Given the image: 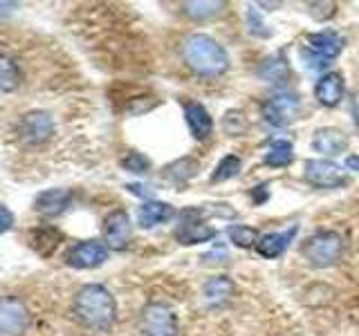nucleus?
<instances>
[{"label": "nucleus", "mask_w": 359, "mask_h": 336, "mask_svg": "<svg viewBox=\"0 0 359 336\" xmlns=\"http://www.w3.org/2000/svg\"><path fill=\"white\" fill-rule=\"evenodd\" d=\"M256 76L265 83L285 85L292 78V67H290L285 52H276V54L265 56V59L261 61V65L256 67Z\"/></svg>", "instance_id": "15"}, {"label": "nucleus", "mask_w": 359, "mask_h": 336, "mask_svg": "<svg viewBox=\"0 0 359 336\" xmlns=\"http://www.w3.org/2000/svg\"><path fill=\"white\" fill-rule=\"evenodd\" d=\"M184 121L189 126V132L194 134V139L205 141L211 137L213 119L209 115V110L202 104H198V101H187L184 104Z\"/></svg>", "instance_id": "18"}, {"label": "nucleus", "mask_w": 359, "mask_h": 336, "mask_svg": "<svg viewBox=\"0 0 359 336\" xmlns=\"http://www.w3.org/2000/svg\"><path fill=\"white\" fill-rule=\"evenodd\" d=\"M121 168H123V171H128V173H135V175H146L151 171V160L146 155L137 153V150H130L121 160Z\"/></svg>", "instance_id": "29"}, {"label": "nucleus", "mask_w": 359, "mask_h": 336, "mask_svg": "<svg viewBox=\"0 0 359 336\" xmlns=\"http://www.w3.org/2000/svg\"><path fill=\"white\" fill-rule=\"evenodd\" d=\"M344 238L337 231H317L301 244V255L314 269L334 267L344 255Z\"/></svg>", "instance_id": "3"}, {"label": "nucleus", "mask_w": 359, "mask_h": 336, "mask_svg": "<svg viewBox=\"0 0 359 336\" xmlns=\"http://www.w3.org/2000/svg\"><path fill=\"white\" fill-rule=\"evenodd\" d=\"M303 177L314 188H344L351 184V177L332 160H308Z\"/></svg>", "instance_id": "8"}, {"label": "nucleus", "mask_w": 359, "mask_h": 336, "mask_svg": "<svg viewBox=\"0 0 359 336\" xmlns=\"http://www.w3.org/2000/svg\"><path fill=\"white\" fill-rule=\"evenodd\" d=\"M233 294H236V283L224 274L209 278L205 283V287H202V296H205L207 305L211 309L227 307L231 302V298H233Z\"/></svg>", "instance_id": "17"}, {"label": "nucleus", "mask_w": 359, "mask_h": 336, "mask_svg": "<svg viewBox=\"0 0 359 336\" xmlns=\"http://www.w3.org/2000/svg\"><path fill=\"white\" fill-rule=\"evenodd\" d=\"M346 97V83L339 72H325L314 83V99L323 108H337Z\"/></svg>", "instance_id": "13"}, {"label": "nucleus", "mask_w": 359, "mask_h": 336, "mask_svg": "<svg viewBox=\"0 0 359 336\" xmlns=\"http://www.w3.org/2000/svg\"><path fill=\"white\" fill-rule=\"evenodd\" d=\"M108 251L106 242L101 240H81L70 249L65 262L74 269H97L108 260Z\"/></svg>", "instance_id": "9"}, {"label": "nucleus", "mask_w": 359, "mask_h": 336, "mask_svg": "<svg viewBox=\"0 0 359 336\" xmlns=\"http://www.w3.org/2000/svg\"><path fill=\"white\" fill-rule=\"evenodd\" d=\"M18 132H20V139L27 144H45L54 134V121L48 112L34 110L20 119Z\"/></svg>", "instance_id": "11"}, {"label": "nucleus", "mask_w": 359, "mask_h": 336, "mask_svg": "<svg viewBox=\"0 0 359 336\" xmlns=\"http://www.w3.org/2000/svg\"><path fill=\"white\" fill-rule=\"evenodd\" d=\"M299 233V224H292L285 231H276V233H265L258 238L256 242V253L267 258V260H274V258H280L285 251L290 242L297 238Z\"/></svg>", "instance_id": "16"}, {"label": "nucleus", "mask_w": 359, "mask_h": 336, "mask_svg": "<svg viewBox=\"0 0 359 336\" xmlns=\"http://www.w3.org/2000/svg\"><path fill=\"white\" fill-rule=\"evenodd\" d=\"M20 85V70L18 65L9 59V56L0 54V92H14V90Z\"/></svg>", "instance_id": "26"}, {"label": "nucleus", "mask_w": 359, "mask_h": 336, "mask_svg": "<svg viewBox=\"0 0 359 336\" xmlns=\"http://www.w3.org/2000/svg\"><path fill=\"white\" fill-rule=\"evenodd\" d=\"M243 168V160L238 155H224L222 160L216 164L211 173V184H220V182H229V179L238 177Z\"/></svg>", "instance_id": "25"}, {"label": "nucleus", "mask_w": 359, "mask_h": 336, "mask_svg": "<svg viewBox=\"0 0 359 336\" xmlns=\"http://www.w3.org/2000/svg\"><path fill=\"white\" fill-rule=\"evenodd\" d=\"M177 216L175 209L166 202H157V200H146L144 204L137 209V222L142 229H153L157 224L171 222Z\"/></svg>", "instance_id": "20"}, {"label": "nucleus", "mask_w": 359, "mask_h": 336, "mask_svg": "<svg viewBox=\"0 0 359 336\" xmlns=\"http://www.w3.org/2000/svg\"><path fill=\"white\" fill-rule=\"evenodd\" d=\"M308 11H310V16L314 20H328L334 16V11H337V5L334 3H308Z\"/></svg>", "instance_id": "31"}, {"label": "nucleus", "mask_w": 359, "mask_h": 336, "mask_svg": "<svg viewBox=\"0 0 359 336\" xmlns=\"http://www.w3.org/2000/svg\"><path fill=\"white\" fill-rule=\"evenodd\" d=\"M247 25H250V34H254L258 38L272 36V29H269V25H265V20L261 18L256 7H250V11H247Z\"/></svg>", "instance_id": "30"}, {"label": "nucleus", "mask_w": 359, "mask_h": 336, "mask_svg": "<svg viewBox=\"0 0 359 336\" xmlns=\"http://www.w3.org/2000/svg\"><path fill=\"white\" fill-rule=\"evenodd\" d=\"M267 197H269L267 182H265V184H258V186H254V190H252V200L256 202V204H263V202H267Z\"/></svg>", "instance_id": "35"}, {"label": "nucleus", "mask_w": 359, "mask_h": 336, "mask_svg": "<svg viewBox=\"0 0 359 336\" xmlns=\"http://www.w3.org/2000/svg\"><path fill=\"white\" fill-rule=\"evenodd\" d=\"M70 202H72V190L48 188V190H43V193H39L36 200H34V211H36L41 218H59L67 211Z\"/></svg>", "instance_id": "14"}, {"label": "nucleus", "mask_w": 359, "mask_h": 336, "mask_svg": "<svg viewBox=\"0 0 359 336\" xmlns=\"http://www.w3.org/2000/svg\"><path fill=\"white\" fill-rule=\"evenodd\" d=\"M130 216L123 209H115L104 220V242L112 251H123L130 244Z\"/></svg>", "instance_id": "10"}, {"label": "nucleus", "mask_w": 359, "mask_h": 336, "mask_svg": "<svg viewBox=\"0 0 359 336\" xmlns=\"http://www.w3.org/2000/svg\"><path fill=\"white\" fill-rule=\"evenodd\" d=\"M182 61L198 76H220L229 70V54L209 34H191L182 43Z\"/></svg>", "instance_id": "2"}, {"label": "nucleus", "mask_w": 359, "mask_h": 336, "mask_svg": "<svg viewBox=\"0 0 359 336\" xmlns=\"http://www.w3.org/2000/svg\"><path fill=\"white\" fill-rule=\"evenodd\" d=\"M200 260L205 262V265H222V262L229 260V253H227V249H224V246H216L213 251L202 255Z\"/></svg>", "instance_id": "33"}, {"label": "nucleus", "mask_w": 359, "mask_h": 336, "mask_svg": "<svg viewBox=\"0 0 359 336\" xmlns=\"http://www.w3.org/2000/svg\"><path fill=\"white\" fill-rule=\"evenodd\" d=\"M200 171V164L194 157H182V160H175L164 168V175L175 184H184L189 179H194Z\"/></svg>", "instance_id": "24"}, {"label": "nucleus", "mask_w": 359, "mask_h": 336, "mask_svg": "<svg viewBox=\"0 0 359 336\" xmlns=\"http://www.w3.org/2000/svg\"><path fill=\"white\" fill-rule=\"evenodd\" d=\"M29 240H32L34 251L41 253L43 258H48L56 251V246L61 244L63 235L59 229H54V227H39L29 233Z\"/></svg>", "instance_id": "22"}, {"label": "nucleus", "mask_w": 359, "mask_h": 336, "mask_svg": "<svg viewBox=\"0 0 359 336\" xmlns=\"http://www.w3.org/2000/svg\"><path fill=\"white\" fill-rule=\"evenodd\" d=\"M222 130L229 134V137H241L247 130H250V121L243 115L241 110H227L222 117Z\"/></svg>", "instance_id": "28"}, {"label": "nucleus", "mask_w": 359, "mask_h": 336, "mask_svg": "<svg viewBox=\"0 0 359 336\" xmlns=\"http://www.w3.org/2000/svg\"><path fill=\"white\" fill-rule=\"evenodd\" d=\"M142 336H180L175 312L164 302H149L140 312Z\"/></svg>", "instance_id": "5"}, {"label": "nucleus", "mask_w": 359, "mask_h": 336, "mask_svg": "<svg viewBox=\"0 0 359 336\" xmlns=\"http://www.w3.org/2000/svg\"><path fill=\"white\" fill-rule=\"evenodd\" d=\"M306 43H308V50L312 54H317L319 59L328 61V63L334 61L346 48V38L334 29H321V31L308 34Z\"/></svg>", "instance_id": "12"}, {"label": "nucleus", "mask_w": 359, "mask_h": 336, "mask_svg": "<svg viewBox=\"0 0 359 336\" xmlns=\"http://www.w3.org/2000/svg\"><path fill=\"white\" fill-rule=\"evenodd\" d=\"M205 206H187L180 211V224L175 227V240L184 246L209 242L218 235V229L207 224Z\"/></svg>", "instance_id": "4"}, {"label": "nucleus", "mask_w": 359, "mask_h": 336, "mask_svg": "<svg viewBox=\"0 0 359 336\" xmlns=\"http://www.w3.org/2000/svg\"><path fill=\"white\" fill-rule=\"evenodd\" d=\"M14 229V213L7 206H0V235Z\"/></svg>", "instance_id": "34"}, {"label": "nucleus", "mask_w": 359, "mask_h": 336, "mask_svg": "<svg viewBox=\"0 0 359 336\" xmlns=\"http://www.w3.org/2000/svg\"><path fill=\"white\" fill-rule=\"evenodd\" d=\"M29 323L32 314L25 300L14 294L0 296V336H22Z\"/></svg>", "instance_id": "6"}, {"label": "nucleus", "mask_w": 359, "mask_h": 336, "mask_svg": "<svg viewBox=\"0 0 359 336\" xmlns=\"http://www.w3.org/2000/svg\"><path fill=\"white\" fill-rule=\"evenodd\" d=\"M263 162L269 168H285L294 162V146L287 139H274L267 146V153L263 155Z\"/></svg>", "instance_id": "23"}, {"label": "nucleus", "mask_w": 359, "mask_h": 336, "mask_svg": "<svg viewBox=\"0 0 359 336\" xmlns=\"http://www.w3.org/2000/svg\"><path fill=\"white\" fill-rule=\"evenodd\" d=\"M346 168H348V171H355V173H359V155H351V157H346Z\"/></svg>", "instance_id": "36"}, {"label": "nucleus", "mask_w": 359, "mask_h": 336, "mask_svg": "<svg viewBox=\"0 0 359 336\" xmlns=\"http://www.w3.org/2000/svg\"><path fill=\"white\" fill-rule=\"evenodd\" d=\"M299 115V99L290 92H274L261 104V117L272 128H287Z\"/></svg>", "instance_id": "7"}, {"label": "nucleus", "mask_w": 359, "mask_h": 336, "mask_svg": "<svg viewBox=\"0 0 359 336\" xmlns=\"http://www.w3.org/2000/svg\"><path fill=\"white\" fill-rule=\"evenodd\" d=\"M301 61L306 63V67H310V70H325V67L330 65L328 61L319 59L317 54H312L308 48H306V50H301Z\"/></svg>", "instance_id": "32"}, {"label": "nucleus", "mask_w": 359, "mask_h": 336, "mask_svg": "<svg viewBox=\"0 0 359 336\" xmlns=\"http://www.w3.org/2000/svg\"><path fill=\"white\" fill-rule=\"evenodd\" d=\"M227 235L233 242V246H238V249H250V246H256L258 238H261L258 231L254 227H250V224H231V227L227 229Z\"/></svg>", "instance_id": "27"}, {"label": "nucleus", "mask_w": 359, "mask_h": 336, "mask_svg": "<svg viewBox=\"0 0 359 336\" xmlns=\"http://www.w3.org/2000/svg\"><path fill=\"white\" fill-rule=\"evenodd\" d=\"M72 314L86 330L108 332L117 321V302L104 285L90 283L74 294Z\"/></svg>", "instance_id": "1"}, {"label": "nucleus", "mask_w": 359, "mask_h": 336, "mask_svg": "<svg viewBox=\"0 0 359 336\" xmlns=\"http://www.w3.org/2000/svg\"><path fill=\"white\" fill-rule=\"evenodd\" d=\"M224 7H227L224 0H191V3H182V14L196 22H205L220 16Z\"/></svg>", "instance_id": "21"}, {"label": "nucleus", "mask_w": 359, "mask_h": 336, "mask_svg": "<svg viewBox=\"0 0 359 336\" xmlns=\"http://www.w3.org/2000/svg\"><path fill=\"white\" fill-rule=\"evenodd\" d=\"M346 148H348V137L344 134V130L332 128V126L314 130V137H312L314 153H321L325 157H337V155L346 153Z\"/></svg>", "instance_id": "19"}]
</instances>
